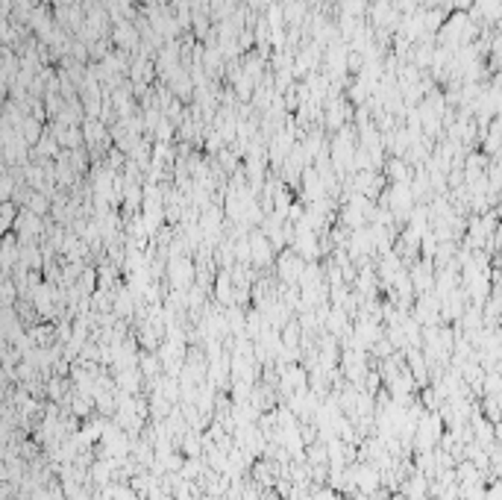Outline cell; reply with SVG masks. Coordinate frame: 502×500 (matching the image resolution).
Wrapping results in <instances>:
<instances>
[{
    "label": "cell",
    "instance_id": "cell-2",
    "mask_svg": "<svg viewBox=\"0 0 502 500\" xmlns=\"http://www.w3.org/2000/svg\"><path fill=\"white\" fill-rule=\"evenodd\" d=\"M59 3H65V6H77V3H82V0H59Z\"/></svg>",
    "mask_w": 502,
    "mask_h": 500
},
{
    "label": "cell",
    "instance_id": "cell-1",
    "mask_svg": "<svg viewBox=\"0 0 502 500\" xmlns=\"http://www.w3.org/2000/svg\"><path fill=\"white\" fill-rule=\"evenodd\" d=\"M112 24H115V27H112L115 48L133 56V53L138 50V45H141V36H138V30L133 27V21H112Z\"/></svg>",
    "mask_w": 502,
    "mask_h": 500
}]
</instances>
